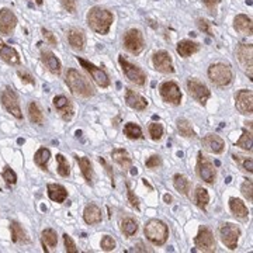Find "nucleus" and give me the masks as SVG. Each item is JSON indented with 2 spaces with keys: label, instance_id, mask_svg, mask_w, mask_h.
Segmentation results:
<instances>
[{
  "label": "nucleus",
  "instance_id": "f257e3e1",
  "mask_svg": "<svg viewBox=\"0 0 253 253\" xmlns=\"http://www.w3.org/2000/svg\"><path fill=\"white\" fill-rule=\"evenodd\" d=\"M65 82H66V84L71 89V91L78 97L89 99V97H93L94 93H96L94 87L91 86L90 81L76 69H69L68 71Z\"/></svg>",
  "mask_w": 253,
  "mask_h": 253
},
{
  "label": "nucleus",
  "instance_id": "f03ea898",
  "mask_svg": "<svg viewBox=\"0 0 253 253\" xmlns=\"http://www.w3.org/2000/svg\"><path fill=\"white\" fill-rule=\"evenodd\" d=\"M114 21V16L113 13L107 9L103 7H91L87 13V24L89 27L97 33L100 36H106L109 34L111 24Z\"/></svg>",
  "mask_w": 253,
  "mask_h": 253
},
{
  "label": "nucleus",
  "instance_id": "7ed1b4c3",
  "mask_svg": "<svg viewBox=\"0 0 253 253\" xmlns=\"http://www.w3.org/2000/svg\"><path fill=\"white\" fill-rule=\"evenodd\" d=\"M144 234L149 242L158 245V246H162L166 244V241L169 238V228L163 221L151 219L145 224Z\"/></svg>",
  "mask_w": 253,
  "mask_h": 253
},
{
  "label": "nucleus",
  "instance_id": "20e7f679",
  "mask_svg": "<svg viewBox=\"0 0 253 253\" xmlns=\"http://www.w3.org/2000/svg\"><path fill=\"white\" fill-rule=\"evenodd\" d=\"M208 78L210 81L212 82L215 86L218 87H225L228 86L232 79H234V73H232V69L225 65V63H212L210 68H208Z\"/></svg>",
  "mask_w": 253,
  "mask_h": 253
},
{
  "label": "nucleus",
  "instance_id": "39448f33",
  "mask_svg": "<svg viewBox=\"0 0 253 253\" xmlns=\"http://www.w3.org/2000/svg\"><path fill=\"white\" fill-rule=\"evenodd\" d=\"M0 100H1L3 107L7 110L13 117H16L17 120L23 118V113H21V109H20V101H18L17 94H16V91L13 90L11 87L7 86V87H4L1 90Z\"/></svg>",
  "mask_w": 253,
  "mask_h": 253
},
{
  "label": "nucleus",
  "instance_id": "423d86ee",
  "mask_svg": "<svg viewBox=\"0 0 253 253\" xmlns=\"http://www.w3.org/2000/svg\"><path fill=\"white\" fill-rule=\"evenodd\" d=\"M118 62L121 65V69H123V72H124V75H126L128 81L135 83L138 86H144L145 82H146V73H145L139 66H136L134 63L128 62L123 55H120Z\"/></svg>",
  "mask_w": 253,
  "mask_h": 253
},
{
  "label": "nucleus",
  "instance_id": "0eeeda50",
  "mask_svg": "<svg viewBox=\"0 0 253 253\" xmlns=\"http://www.w3.org/2000/svg\"><path fill=\"white\" fill-rule=\"evenodd\" d=\"M219 238L222 241V244L225 245L228 249L234 251L238 246V241H239V236H241V229L235 225V224H231V222H224L219 225Z\"/></svg>",
  "mask_w": 253,
  "mask_h": 253
},
{
  "label": "nucleus",
  "instance_id": "6e6552de",
  "mask_svg": "<svg viewBox=\"0 0 253 253\" xmlns=\"http://www.w3.org/2000/svg\"><path fill=\"white\" fill-rule=\"evenodd\" d=\"M124 48L129 54L139 55L145 48V40L142 33L136 28L128 30L124 36Z\"/></svg>",
  "mask_w": 253,
  "mask_h": 253
},
{
  "label": "nucleus",
  "instance_id": "1a4fd4ad",
  "mask_svg": "<svg viewBox=\"0 0 253 253\" xmlns=\"http://www.w3.org/2000/svg\"><path fill=\"white\" fill-rule=\"evenodd\" d=\"M76 59H78V62L82 65V68H83L86 72H89V75L91 76V79L96 82V84H97V86H100L101 89H107V87H109L110 86L109 75L104 72L101 68L94 66L93 63H90L89 61H86V59H83V58H81V56H78Z\"/></svg>",
  "mask_w": 253,
  "mask_h": 253
},
{
  "label": "nucleus",
  "instance_id": "9d476101",
  "mask_svg": "<svg viewBox=\"0 0 253 253\" xmlns=\"http://www.w3.org/2000/svg\"><path fill=\"white\" fill-rule=\"evenodd\" d=\"M196 248L199 249L200 252L211 253L215 251V238L212 231L208 226H201L199 231V234L194 239Z\"/></svg>",
  "mask_w": 253,
  "mask_h": 253
},
{
  "label": "nucleus",
  "instance_id": "9b49d317",
  "mask_svg": "<svg viewBox=\"0 0 253 253\" xmlns=\"http://www.w3.org/2000/svg\"><path fill=\"white\" fill-rule=\"evenodd\" d=\"M197 173H199L200 179L208 184H214V181L217 179V170L214 165L201 152L199 154V159H197Z\"/></svg>",
  "mask_w": 253,
  "mask_h": 253
},
{
  "label": "nucleus",
  "instance_id": "f8f14e48",
  "mask_svg": "<svg viewBox=\"0 0 253 253\" xmlns=\"http://www.w3.org/2000/svg\"><path fill=\"white\" fill-rule=\"evenodd\" d=\"M186 84H187V90H189L190 96L196 101H199L200 104L204 106L210 99V96H211V91L208 90L207 86L203 82L197 81L194 78H190Z\"/></svg>",
  "mask_w": 253,
  "mask_h": 253
},
{
  "label": "nucleus",
  "instance_id": "ddd939ff",
  "mask_svg": "<svg viewBox=\"0 0 253 253\" xmlns=\"http://www.w3.org/2000/svg\"><path fill=\"white\" fill-rule=\"evenodd\" d=\"M159 93H161L162 99L169 104L179 106L181 103V91L177 83H174V82H163L159 87Z\"/></svg>",
  "mask_w": 253,
  "mask_h": 253
},
{
  "label": "nucleus",
  "instance_id": "4468645a",
  "mask_svg": "<svg viewBox=\"0 0 253 253\" xmlns=\"http://www.w3.org/2000/svg\"><path fill=\"white\" fill-rule=\"evenodd\" d=\"M236 56L239 59V62L245 69V72L248 73L249 79H252V68H253V46L251 44H241L236 48Z\"/></svg>",
  "mask_w": 253,
  "mask_h": 253
},
{
  "label": "nucleus",
  "instance_id": "2eb2a0df",
  "mask_svg": "<svg viewBox=\"0 0 253 253\" xmlns=\"http://www.w3.org/2000/svg\"><path fill=\"white\" fill-rule=\"evenodd\" d=\"M152 62L154 68L158 72L162 73H173L174 72V66L172 62V56L166 51H158L152 56Z\"/></svg>",
  "mask_w": 253,
  "mask_h": 253
},
{
  "label": "nucleus",
  "instance_id": "dca6fc26",
  "mask_svg": "<svg viewBox=\"0 0 253 253\" xmlns=\"http://www.w3.org/2000/svg\"><path fill=\"white\" fill-rule=\"evenodd\" d=\"M17 26V17L10 9H0V34L9 36Z\"/></svg>",
  "mask_w": 253,
  "mask_h": 253
},
{
  "label": "nucleus",
  "instance_id": "f3484780",
  "mask_svg": "<svg viewBox=\"0 0 253 253\" xmlns=\"http://www.w3.org/2000/svg\"><path fill=\"white\" fill-rule=\"evenodd\" d=\"M236 109L241 114L253 113V93L252 90H239L236 93Z\"/></svg>",
  "mask_w": 253,
  "mask_h": 253
},
{
  "label": "nucleus",
  "instance_id": "a211bd4d",
  "mask_svg": "<svg viewBox=\"0 0 253 253\" xmlns=\"http://www.w3.org/2000/svg\"><path fill=\"white\" fill-rule=\"evenodd\" d=\"M203 148L210 154H221L225 149V141L215 134H207L203 138Z\"/></svg>",
  "mask_w": 253,
  "mask_h": 253
},
{
  "label": "nucleus",
  "instance_id": "6ab92c4d",
  "mask_svg": "<svg viewBox=\"0 0 253 253\" xmlns=\"http://www.w3.org/2000/svg\"><path fill=\"white\" fill-rule=\"evenodd\" d=\"M54 106L56 111L61 114V117L65 120V121H69L72 120L73 117V106L71 103V100L65 96H55L54 97Z\"/></svg>",
  "mask_w": 253,
  "mask_h": 253
},
{
  "label": "nucleus",
  "instance_id": "aec40b11",
  "mask_svg": "<svg viewBox=\"0 0 253 253\" xmlns=\"http://www.w3.org/2000/svg\"><path fill=\"white\" fill-rule=\"evenodd\" d=\"M66 36H68V42H69V45L72 46V49L78 51V52H82L86 48V36H84V33L82 30L71 28V30H68Z\"/></svg>",
  "mask_w": 253,
  "mask_h": 253
},
{
  "label": "nucleus",
  "instance_id": "412c9836",
  "mask_svg": "<svg viewBox=\"0 0 253 253\" xmlns=\"http://www.w3.org/2000/svg\"><path fill=\"white\" fill-rule=\"evenodd\" d=\"M41 61L45 65V68L54 75H61L62 72V65L61 61L55 56L51 51H41Z\"/></svg>",
  "mask_w": 253,
  "mask_h": 253
},
{
  "label": "nucleus",
  "instance_id": "4be33fe9",
  "mask_svg": "<svg viewBox=\"0 0 253 253\" xmlns=\"http://www.w3.org/2000/svg\"><path fill=\"white\" fill-rule=\"evenodd\" d=\"M126 101L128 104V107L131 109L138 110V111H142L148 107V101L145 97H142L139 93H136L132 89H126Z\"/></svg>",
  "mask_w": 253,
  "mask_h": 253
},
{
  "label": "nucleus",
  "instance_id": "5701e85b",
  "mask_svg": "<svg viewBox=\"0 0 253 253\" xmlns=\"http://www.w3.org/2000/svg\"><path fill=\"white\" fill-rule=\"evenodd\" d=\"M83 219L89 225L100 224L101 219H103V217H101V210L96 204H93V203L87 204L86 208H84V211H83Z\"/></svg>",
  "mask_w": 253,
  "mask_h": 253
},
{
  "label": "nucleus",
  "instance_id": "b1692460",
  "mask_svg": "<svg viewBox=\"0 0 253 253\" xmlns=\"http://www.w3.org/2000/svg\"><path fill=\"white\" fill-rule=\"evenodd\" d=\"M0 58L9 65H20V55L18 52L13 48V46L6 45L3 41H0Z\"/></svg>",
  "mask_w": 253,
  "mask_h": 253
},
{
  "label": "nucleus",
  "instance_id": "393cba45",
  "mask_svg": "<svg viewBox=\"0 0 253 253\" xmlns=\"http://www.w3.org/2000/svg\"><path fill=\"white\" fill-rule=\"evenodd\" d=\"M234 27L238 33L244 34V36H252L253 24L252 18L245 16V14H238L234 20Z\"/></svg>",
  "mask_w": 253,
  "mask_h": 253
},
{
  "label": "nucleus",
  "instance_id": "a878e982",
  "mask_svg": "<svg viewBox=\"0 0 253 253\" xmlns=\"http://www.w3.org/2000/svg\"><path fill=\"white\" fill-rule=\"evenodd\" d=\"M176 51L177 54L180 55L181 58H189L193 54L199 52L200 51V44L199 42H194L191 40H183L180 41L177 46H176Z\"/></svg>",
  "mask_w": 253,
  "mask_h": 253
},
{
  "label": "nucleus",
  "instance_id": "bb28decb",
  "mask_svg": "<svg viewBox=\"0 0 253 253\" xmlns=\"http://www.w3.org/2000/svg\"><path fill=\"white\" fill-rule=\"evenodd\" d=\"M46 191H48V197L55 203H63L65 200L68 199V191L61 184L49 183L46 186Z\"/></svg>",
  "mask_w": 253,
  "mask_h": 253
},
{
  "label": "nucleus",
  "instance_id": "cd10ccee",
  "mask_svg": "<svg viewBox=\"0 0 253 253\" xmlns=\"http://www.w3.org/2000/svg\"><path fill=\"white\" fill-rule=\"evenodd\" d=\"M111 156H113V159H114V162L120 165L124 170H129V169H132V158L129 156V154L126 152V149H114L113 152H111Z\"/></svg>",
  "mask_w": 253,
  "mask_h": 253
},
{
  "label": "nucleus",
  "instance_id": "c85d7f7f",
  "mask_svg": "<svg viewBox=\"0 0 253 253\" xmlns=\"http://www.w3.org/2000/svg\"><path fill=\"white\" fill-rule=\"evenodd\" d=\"M10 231H11V241L14 244H28L30 242L26 229L16 221H13L10 224Z\"/></svg>",
  "mask_w": 253,
  "mask_h": 253
},
{
  "label": "nucleus",
  "instance_id": "c756f323",
  "mask_svg": "<svg viewBox=\"0 0 253 253\" xmlns=\"http://www.w3.org/2000/svg\"><path fill=\"white\" fill-rule=\"evenodd\" d=\"M75 158H76V162H78L79 168H81L82 174H83L84 180L87 181L89 184H91L94 173H93V166H91L90 159L86 158V156H75Z\"/></svg>",
  "mask_w": 253,
  "mask_h": 253
},
{
  "label": "nucleus",
  "instance_id": "7c9ffc66",
  "mask_svg": "<svg viewBox=\"0 0 253 253\" xmlns=\"http://www.w3.org/2000/svg\"><path fill=\"white\" fill-rule=\"evenodd\" d=\"M229 208H231L232 214L238 218H242L244 219V218H248V215H249V210L245 206V203L242 200L231 197L229 199Z\"/></svg>",
  "mask_w": 253,
  "mask_h": 253
},
{
  "label": "nucleus",
  "instance_id": "2f4dec72",
  "mask_svg": "<svg viewBox=\"0 0 253 253\" xmlns=\"http://www.w3.org/2000/svg\"><path fill=\"white\" fill-rule=\"evenodd\" d=\"M41 241H42V246H44V252H49V249H52L58 245V235L54 229L48 228V229L42 231Z\"/></svg>",
  "mask_w": 253,
  "mask_h": 253
},
{
  "label": "nucleus",
  "instance_id": "473e14b6",
  "mask_svg": "<svg viewBox=\"0 0 253 253\" xmlns=\"http://www.w3.org/2000/svg\"><path fill=\"white\" fill-rule=\"evenodd\" d=\"M28 118L36 126H42L44 124V114H42V111H41L40 106L37 104L36 101H31L28 104Z\"/></svg>",
  "mask_w": 253,
  "mask_h": 253
},
{
  "label": "nucleus",
  "instance_id": "72a5a7b5",
  "mask_svg": "<svg viewBox=\"0 0 253 253\" xmlns=\"http://www.w3.org/2000/svg\"><path fill=\"white\" fill-rule=\"evenodd\" d=\"M173 186H174V189L177 190L180 194H183V196H187V194H189L190 181L184 174L176 173V174L173 176Z\"/></svg>",
  "mask_w": 253,
  "mask_h": 253
},
{
  "label": "nucleus",
  "instance_id": "f704fd0d",
  "mask_svg": "<svg viewBox=\"0 0 253 253\" xmlns=\"http://www.w3.org/2000/svg\"><path fill=\"white\" fill-rule=\"evenodd\" d=\"M49 158H51V151L48 148H40L36 152V155H34V162H36V165L40 169L46 170Z\"/></svg>",
  "mask_w": 253,
  "mask_h": 253
},
{
  "label": "nucleus",
  "instance_id": "c9c22d12",
  "mask_svg": "<svg viewBox=\"0 0 253 253\" xmlns=\"http://www.w3.org/2000/svg\"><path fill=\"white\" fill-rule=\"evenodd\" d=\"M194 201H196L197 207L201 208L203 211H206L208 203H210V194H208L207 190L203 189V187H197L194 191Z\"/></svg>",
  "mask_w": 253,
  "mask_h": 253
},
{
  "label": "nucleus",
  "instance_id": "e433bc0d",
  "mask_svg": "<svg viewBox=\"0 0 253 253\" xmlns=\"http://www.w3.org/2000/svg\"><path fill=\"white\" fill-rule=\"evenodd\" d=\"M121 231H123V234H124L126 238L135 235L136 231H138V222H136L134 218H126V219H123V222H121Z\"/></svg>",
  "mask_w": 253,
  "mask_h": 253
},
{
  "label": "nucleus",
  "instance_id": "4c0bfd02",
  "mask_svg": "<svg viewBox=\"0 0 253 253\" xmlns=\"http://www.w3.org/2000/svg\"><path fill=\"white\" fill-rule=\"evenodd\" d=\"M177 129H179V132H180L181 136H184V138H196V131L193 129V126L190 124L187 120H184V118H180V120H177Z\"/></svg>",
  "mask_w": 253,
  "mask_h": 253
},
{
  "label": "nucleus",
  "instance_id": "58836bf2",
  "mask_svg": "<svg viewBox=\"0 0 253 253\" xmlns=\"http://www.w3.org/2000/svg\"><path fill=\"white\" fill-rule=\"evenodd\" d=\"M252 144H253V138H252V131H248V129H244L242 131V135L235 142V146H239L245 151H252Z\"/></svg>",
  "mask_w": 253,
  "mask_h": 253
},
{
  "label": "nucleus",
  "instance_id": "ea45409f",
  "mask_svg": "<svg viewBox=\"0 0 253 253\" xmlns=\"http://www.w3.org/2000/svg\"><path fill=\"white\" fill-rule=\"evenodd\" d=\"M124 134H126L129 139H141L142 138V129L138 124L134 123H126L124 126Z\"/></svg>",
  "mask_w": 253,
  "mask_h": 253
},
{
  "label": "nucleus",
  "instance_id": "a19ab883",
  "mask_svg": "<svg viewBox=\"0 0 253 253\" xmlns=\"http://www.w3.org/2000/svg\"><path fill=\"white\" fill-rule=\"evenodd\" d=\"M56 163H58V173L62 177H68L71 174V166H69L68 159L63 155L58 154L56 155Z\"/></svg>",
  "mask_w": 253,
  "mask_h": 253
},
{
  "label": "nucleus",
  "instance_id": "79ce46f5",
  "mask_svg": "<svg viewBox=\"0 0 253 253\" xmlns=\"http://www.w3.org/2000/svg\"><path fill=\"white\" fill-rule=\"evenodd\" d=\"M234 161H235L241 169H244L246 172L252 173L253 172V161L252 158H248V156H242V155H232Z\"/></svg>",
  "mask_w": 253,
  "mask_h": 253
},
{
  "label": "nucleus",
  "instance_id": "37998d69",
  "mask_svg": "<svg viewBox=\"0 0 253 253\" xmlns=\"http://www.w3.org/2000/svg\"><path fill=\"white\" fill-rule=\"evenodd\" d=\"M148 131H149V135H151V138H152L154 141H159V139H162V136H163L162 124H159V123H151V124H149V128H148Z\"/></svg>",
  "mask_w": 253,
  "mask_h": 253
},
{
  "label": "nucleus",
  "instance_id": "c03bdc74",
  "mask_svg": "<svg viewBox=\"0 0 253 253\" xmlns=\"http://www.w3.org/2000/svg\"><path fill=\"white\" fill-rule=\"evenodd\" d=\"M1 176H3V180L6 181L9 186H14L16 183H17V174L16 172L13 170V169H10L9 166H6L4 168V170L1 173Z\"/></svg>",
  "mask_w": 253,
  "mask_h": 253
},
{
  "label": "nucleus",
  "instance_id": "a18cd8bd",
  "mask_svg": "<svg viewBox=\"0 0 253 253\" xmlns=\"http://www.w3.org/2000/svg\"><path fill=\"white\" fill-rule=\"evenodd\" d=\"M241 193L245 199L248 201H252L253 200V183L252 180H246L242 183V187H241Z\"/></svg>",
  "mask_w": 253,
  "mask_h": 253
},
{
  "label": "nucleus",
  "instance_id": "49530a36",
  "mask_svg": "<svg viewBox=\"0 0 253 253\" xmlns=\"http://www.w3.org/2000/svg\"><path fill=\"white\" fill-rule=\"evenodd\" d=\"M101 249L104 251V252H111V251H114L116 249V241L111 238V236L106 235L103 239H101Z\"/></svg>",
  "mask_w": 253,
  "mask_h": 253
},
{
  "label": "nucleus",
  "instance_id": "de8ad7c7",
  "mask_svg": "<svg viewBox=\"0 0 253 253\" xmlns=\"http://www.w3.org/2000/svg\"><path fill=\"white\" fill-rule=\"evenodd\" d=\"M63 244H65V251L68 253H78V248H76V244L73 242L72 236L65 234L63 235Z\"/></svg>",
  "mask_w": 253,
  "mask_h": 253
},
{
  "label": "nucleus",
  "instance_id": "09e8293b",
  "mask_svg": "<svg viewBox=\"0 0 253 253\" xmlns=\"http://www.w3.org/2000/svg\"><path fill=\"white\" fill-rule=\"evenodd\" d=\"M161 165H162V159H161L159 155H152V156L148 158L146 162H145V166H146L148 169H156V168H159Z\"/></svg>",
  "mask_w": 253,
  "mask_h": 253
},
{
  "label": "nucleus",
  "instance_id": "8fccbe9b",
  "mask_svg": "<svg viewBox=\"0 0 253 253\" xmlns=\"http://www.w3.org/2000/svg\"><path fill=\"white\" fill-rule=\"evenodd\" d=\"M126 194H128V203L131 204V207H134L135 210H139V200L134 194V191L131 190L129 184H126Z\"/></svg>",
  "mask_w": 253,
  "mask_h": 253
},
{
  "label": "nucleus",
  "instance_id": "3c124183",
  "mask_svg": "<svg viewBox=\"0 0 253 253\" xmlns=\"http://www.w3.org/2000/svg\"><path fill=\"white\" fill-rule=\"evenodd\" d=\"M197 27H199L200 31H203L204 34H208V36H212L211 34V28H210V23H208L206 18H197Z\"/></svg>",
  "mask_w": 253,
  "mask_h": 253
},
{
  "label": "nucleus",
  "instance_id": "603ef678",
  "mask_svg": "<svg viewBox=\"0 0 253 253\" xmlns=\"http://www.w3.org/2000/svg\"><path fill=\"white\" fill-rule=\"evenodd\" d=\"M201 1L204 3V6L207 7L208 11H210L211 14H215V13H217L218 4L221 3V0H201Z\"/></svg>",
  "mask_w": 253,
  "mask_h": 253
},
{
  "label": "nucleus",
  "instance_id": "864d4df0",
  "mask_svg": "<svg viewBox=\"0 0 253 253\" xmlns=\"http://www.w3.org/2000/svg\"><path fill=\"white\" fill-rule=\"evenodd\" d=\"M63 9L69 13H75L76 11V6H78V0H61Z\"/></svg>",
  "mask_w": 253,
  "mask_h": 253
},
{
  "label": "nucleus",
  "instance_id": "5fc2aeb1",
  "mask_svg": "<svg viewBox=\"0 0 253 253\" xmlns=\"http://www.w3.org/2000/svg\"><path fill=\"white\" fill-rule=\"evenodd\" d=\"M18 78L24 83H30V84H36V79L33 78V75H30L27 71H18L17 72Z\"/></svg>",
  "mask_w": 253,
  "mask_h": 253
},
{
  "label": "nucleus",
  "instance_id": "6e6d98bb",
  "mask_svg": "<svg viewBox=\"0 0 253 253\" xmlns=\"http://www.w3.org/2000/svg\"><path fill=\"white\" fill-rule=\"evenodd\" d=\"M42 37L45 38V41L49 44L51 46H56V37L49 31V30H45L42 28Z\"/></svg>",
  "mask_w": 253,
  "mask_h": 253
},
{
  "label": "nucleus",
  "instance_id": "4d7b16f0",
  "mask_svg": "<svg viewBox=\"0 0 253 253\" xmlns=\"http://www.w3.org/2000/svg\"><path fill=\"white\" fill-rule=\"evenodd\" d=\"M165 201H166L168 204H169V203H172V196H169V194H166V196H165Z\"/></svg>",
  "mask_w": 253,
  "mask_h": 253
},
{
  "label": "nucleus",
  "instance_id": "13d9d810",
  "mask_svg": "<svg viewBox=\"0 0 253 253\" xmlns=\"http://www.w3.org/2000/svg\"><path fill=\"white\" fill-rule=\"evenodd\" d=\"M138 246V249H135V251H141V252H146V249H144V246H142V244H138L136 245Z\"/></svg>",
  "mask_w": 253,
  "mask_h": 253
},
{
  "label": "nucleus",
  "instance_id": "bf43d9fd",
  "mask_svg": "<svg viewBox=\"0 0 253 253\" xmlns=\"http://www.w3.org/2000/svg\"><path fill=\"white\" fill-rule=\"evenodd\" d=\"M34 1H36V3H37V4H38V6H41V4L44 3L42 0H34Z\"/></svg>",
  "mask_w": 253,
  "mask_h": 253
}]
</instances>
